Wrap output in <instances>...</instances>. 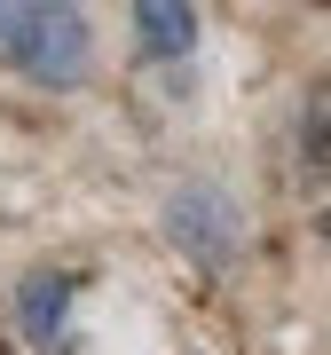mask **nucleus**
Instances as JSON below:
<instances>
[{
	"label": "nucleus",
	"mask_w": 331,
	"mask_h": 355,
	"mask_svg": "<svg viewBox=\"0 0 331 355\" xmlns=\"http://www.w3.org/2000/svg\"><path fill=\"white\" fill-rule=\"evenodd\" d=\"M166 237L181 245V261H197V268H229L237 245H244V221H237L229 190H213V182H181V190L166 198Z\"/></svg>",
	"instance_id": "f03ea898"
},
{
	"label": "nucleus",
	"mask_w": 331,
	"mask_h": 355,
	"mask_svg": "<svg viewBox=\"0 0 331 355\" xmlns=\"http://www.w3.org/2000/svg\"><path fill=\"white\" fill-rule=\"evenodd\" d=\"M134 48L150 64H181L197 48V0H134Z\"/></svg>",
	"instance_id": "20e7f679"
},
{
	"label": "nucleus",
	"mask_w": 331,
	"mask_h": 355,
	"mask_svg": "<svg viewBox=\"0 0 331 355\" xmlns=\"http://www.w3.org/2000/svg\"><path fill=\"white\" fill-rule=\"evenodd\" d=\"M0 64L32 87H79L95 64V32L79 0H0Z\"/></svg>",
	"instance_id": "f257e3e1"
},
{
	"label": "nucleus",
	"mask_w": 331,
	"mask_h": 355,
	"mask_svg": "<svg viewBox=\"0 0 331 355\" xmlns=\"http://www.w3.org/2000/svg\"><path fill=\"white\" fill-rule=\"evenodd\" d=\"M300 150H307V166H323V95H307V119H300Z\"/></svg>",
	"instance_id": "39448f33"
},
{
	"label": "nucleus",
	"mask_w": 331,
	"mask_h": 355,
	"mask_svg": "<svg viewBox=\"0 0 331 355\" xmlns=\"http://www.w3.org/2000/svg\"><path fill=\"white\" fill-rule=\"evenodd\" d=\"M71 300H79V284L64 277V268H39V277L16 284V324H24V347L39 355H55L71 340Z\"/></svg>",
	"instance_id": "7ed1b4c3"
}]
</instances>
